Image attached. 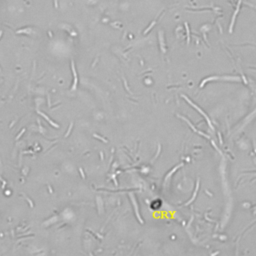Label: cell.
<instances>
[{"instance_id": "cell-1", "label": "cell", "mask_w": 256, "mask_h": 256, "mask_svg": "<svg viewBox=\"0 0 256 256\" xmlns=\"http://www.w3.org/2000/svg\"><path fill=\"white\" fill-rule=\"evenodd\" d=\"M72 69H73V71L75 70V69H74V65H72ZM74 78H75V80H74V84H73V89H75L76 84H77V76L75 75V71H74Z\"/></svg>"}]
</instances>
